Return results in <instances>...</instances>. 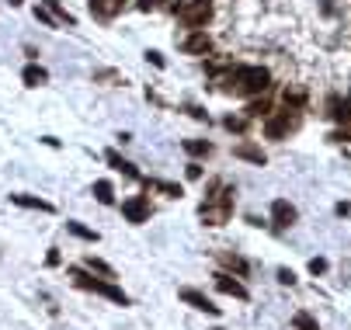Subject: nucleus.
I'll return each mask as SVG.
<instances>
[{"label": "nucleus", "instance_id": "1", "mask_svg": "<svg viewBox=\"0 0 351 330\" xmlns=\"http://www.w3.org/2000/svg\"><path fill=\"white\" fill-rule=\"evenodd\" d=\"M233 209H237V188L223 177L209 181L206 199H202V205H198V219H202L206 226H226Z\"/></svg>", "mask_w": 351, "mask_h": 330}, {"label": "nucleus", "instance_id": "2", "mask_svg": "<svg viewBox=\"0 0 351 330\" xmlns=\"http://www.w3.org/2000/svg\"><path fill=\"white\" fill-rule=\"evenodd\" d=\"M268 84L271 73L265 66H230L223 73V90L237 94V98H261V94H268Z\"/></svg>", "mask_w": 351, "mask_h": 330}, {"label": "nucleus", "instance_id": "3", "mask_svg": "<svg viewBox=\"0 0 351 330\" xmlns=\"http://www.w3.org/2000/svg\"><path fill=\"white\" fill-rule=\"evenodd\" d=\"M66 278L73 281L77 289H84V292H90V296H101V299H108V303H115V306H129V303H132V299L115 285V281L94 278V271H87L84 264H70V268H66Z\"/></svg>", "mask_w": 351, "mask_h": 330}, {"label": "nucleus", "instance_id": "4", "mask_svg": "<svg viewBox=\"0 0 351 330\" xmlns=\"http://www.w3.org/2000/svg\"><path fill=\"white\" fill-rule=\"evenodd\" d=\"M174 14L184 28H206L213 21V0H184L181 8H174Z\"/></svg>", "mask_w": 351, "mask_h": 330}, {"label": "nucleus", "instance_id": "5", "mask_svg": "<svg viewBox=\"0 0 351 330\" xmlns=\"http://www.w3.org/2000/svg\"><path fill=\"white\" fill-rule=\"evenodd\" d=\"M299 122H303L299 108L275 112V115H268V122H265V136H268V139H285L289 132H295V129H299Z\"/></svg>", "mask_w": 351, "mask_h": 330}, {"label": "nucleus", "instance_id": "6", "mask_svg": "<svg viewBox=\"0 0 351 330\" xmlns=\"http://www.w3.org/2000/svg\"><path fill=\"white\" fill-rule=\"evenodd\" d=\"M122 216L132 223V226H143L149 223V216H154V205H149V195H132L122 202Z\"/></svg>", "mask_w": 351, "mask_h": 330}, {"label": "nucleus", "instance_id": "7", "mask_svg": "<svg viewBox=\"0 0 351 330\" xmlns=\"http://www.w3.org/2000/svg\"><path fill=\"white\" fill-rule=\"evenodd\" d=\"M181 49L191 56H206V53H213V38L206 35V28H188V35L181 38Z\"/></svg>", "mask_w": 351, "mask_h": 330}, {"label": "nucleus", "instance_id": "8", "mask_svg": "<svg viewBox=\"0 0 351 330\" xmlns=\"http://www.w3.org/2000/svg\"><path fill=\"white\" fill-rule=\"evenodd\" d=\"M178 296H181V303H188V306H191V309H198V313H206V316H219V306H216L206 292H198V289L184 285Z\"/></svg>", "mask_w": 351, "mask_h": 330}, {"label": "nucleus", "instance_id": "9", "mask_svg": "<svg viewBox=\"0 0 351 330\" xmlns=\"http://www.w3.org/2000/svg\"><path fill=\"white\" fill-rule=\"evenodd\" d=\"M216 289H219V292H226V296H233V299H240V303H247V299H250L247 285H243L240 278H233L230 271H219V275H216Z\"/></svg>", "mask_w": 351, "mask_h": 330}, {"label": "nucleus", "instance_id": "10", "mask_svg": "<svg viewBox=\"0 0 351 330\" xmlns=\"http://www.w3.org/2000/svg\"><path fill=\"white\" fill-rule=\"evenodd\" d=\"M295 219H299V212H295L292 202H285V199H275L271 202V223H275V229H289Z\"/></svg>", "mask_w": 351, "mask_h": 330}, {"label": "nucleus", "instance_id": "11", "mask_svg": "<svg viewBox=\"0 0 351 330\" xmlns=\"http://www.w3.org/2000/svg\"><path fill=\"white\" fill-rule=\"evenodd\" d=\"M122 8H125V0H90V14H94L97 21H112V18H119Z\"/></svg>", "mask_w": 351, "mask_h": 330}, {"label": "nucleus", "instance_id": "12", "mask_svg": "<svg viewBox=\"0 0 351 330\" xmlns=\"http://www.w3.org/2000/svg\"><path fill=\"white\" fill-rule=\"evenodd\" d=\"M105 160H108V167H112V170H119V174H125V177H132V181H143V174L136 170V164H132V160H125L119 150H105Z\"/></svg>", "mask_w": 351, "mask_h": 330}, {"label": "nucleus", "instance_id": "13", "mask_svg": "<svg viewBox=\"0 0 351 330\" xmlns=\"http://www.w3.org/2000/svg\"><path fill=\"white\" fill-rule=\"evenodd\" d=\"M11 205H21V209H35V212H45V216H53V212H56V205H53V202H45V199H38V195H25V192L11 195Z\"/></svg>", "mask_w": 351, "mask_h": 330}, {"label": "nucleus", "instance_id": "14", "mask_svg": "<svg viewBox=\"0 0 351 330\" xmlns=\"http://www.w3.org/2000/svg\"><path fill=\"white\" fill-rule=\"evenodd\" d=\"M216 261L230 271V275H237V278H243L247 271H250V264H247V257H240V254H230V251H216Z\"/></svg>", "mask_w": 351, "mask_h": 330}, {"label": "nucleus", "instance_id": "15", "mask_svg": "<svg viewBox=\"0 0 351 330\" xmlns=\"http://www.w3.org/2000/svg\"><path fill=\"white\" fill-rule=\"evenodd\" d=\"M143 188H146V195H149V192H160V195H167V199H181V195H184L181 184H174V181H157V177H146Z\"/></svg>", "mask_w": 351, "mask_h": 330}, {"label": "nucleus", "instance_id": "16", "mask_svg": "<svg viewBox=\"0 0 351 330\" xmlns=\"http://www.w3.org/2000/svg\"><path fill=\"white\" fill-rule=\"evenodd\" d=\"M233 157L250 160V164H258V167H265V164H268L265 150H261V147H254V143H237V147H233Z\"/></svg>", "mask_w": 351, "mask_h": 330}, {"label": "nucleus", "instance_id": "17", "mask_svg": "<svg viewBox=\"0 0 351 330\" xmlns=\"http://www.w3.org/2000/svg\"><path fill=\"white\" fill-rule=\"evenodd\" d=\"M45 11L56 18V25H60V28H77V18H73V14L60 4V0H45Z\"/></svg>", "mask_w": 351, "mask_h": 330}, {"label": "nucleus", "instance_id": "18", "mask_svg": "<svg viewBox=\"0 0 351 330\" xmlns=\"http://www.w3.org/2000/svg\"><path fill=\"white\" fill-rule=\"evenodd\" d=\"M21 80H25V87H42V84H49V70L38 63H28L21 70Z\"/></svg>", "mask_w": 351, "mask_h": 330}, {"label": "nucleus", "instance_id": "19", "mask_svg": "<svg viewBox=\"0 0 351 330\" xmlns=\"http://www.w3.org/2000/svg\"><path fill=\"white\" fill-rule=\"evenodd\" d=\"M80 264H84L87 271H94V275H101V278H108V281H115V268H112L108 261H101V257H90V254H87V257H84Z\"/></svg>", "mask_w": 351, "mask_h": 330}, {"label": "nucleus", "instance_id": "20", "mask_svg": "<svg viewBox=\"0 0 351 330\" xmlns=\"http://www.w3.org/2000/svg\"><path fill=\"white\" fill-rule=\"evenodd\" d=\"M184 153H191V157H213V143H209V139H184Z\"/></svg>", "mask_w": 351, "mask_h": 330}, {"label": "nucleus", "instance_id": "21", "mask_svg": "<svg viewBox=\"0 0 351 330\" xmlns=\"http://www.w3.org/2000/svg\"><path fill=\"white\" fill-rule=\"evenodd\" d=\"M94 199L101 205H115V188L112 181H94Z\"/></svg>", "mask_w": 351, "mask_h": 330}, {"label": "nucleus", "instance_id": "22", "mask_svg": "<svg viewBox=\"0 0 351 330\" xmlns=\"http://www.w3.org/2000/svg\"><path fill=\"white\" fill-rule=\"evenodd\" d=\"M268 115H271V101L265 98V94L247 105V118H268Z\"/></svg>", "mask_w": 351, "mask_h": 330}, {"label": "nucleus", "instance_id": "23", "mask_svg": "<svg viewBox=\"0 0 351 330\" xmlns=\"http://www.w3.org/2000/svg\"><path fill=\"white\" fill-rule=\"evenodd\" d=\"M66 229L73 233V237L87 240V244H97V240H101V237H97V229H87V226H80V223H73V219H66Z\"/></svg>", "mask_w": 351, "mask_h": 330}, {"label": "nucleus", "instance_id": "24", "mask_svg": "<svg viewBox=\"0 0 351 330\" xmlns=\"http://www.w3.org/2000/svg\"><path fill=\"white\" fill-rule=\"evenodd\" d=\"M292 327H295V330H320V323H317L306 309H299V313L292 316Z\"/></svg>", "mask_w": 351, "mask_h": 330}, {"label": "nucleus", "instance_id": "25", "mask_svg": "<svg viewBox=\"0 0 351 330\" xmlns=\"http://www.w3.org/2000/svg\"><path fill=\"white\" fill-rule=\"evenodd\" d=\"M282 101H285V108H303L306 105V94L303 90H285Z\"/></svg>", "mask_w": 351, "mask_h": 330}, {"label": "nucleus", "instance_id": "26", "mask_svg": "<svg viewBox=\"0 0 351 330\" xmlns=\"http://www.w3.org/2000/svg\"><path fill=\"white\" fill-rule=\"evenodd\" d=\"M35 18H38L42 25H49V28H60V25H56V18L45 11V4H38V8H35Z\"/></svg>", "mask_w": 351, "mask_h": 330}, {"label": "nucleus", "instance_id": "27", "mask_svg": "<svg viewBox=\"0 0 351 330\" xmlns=\"http://www.w3.org/2000/svg\"><path fill=\"white\" fill-rule=\"evenodd\" d=\"M223 125H226L230 132H243V129H247V118H240V115H230Z\"/></svg>", "mask_w": 351, "mask_h": 330}, {"label": "nucleus", "instance_id": "28", "mask_svg": "<svg viewBox=\"0 0 351 330\" xmlns=\"http://www.w3.org/2000/svg\"><path fill=\"white\" fill-rule=\"evenodd\" d=\"M164 4H167V0H136V8L146 11V14H149V11H157V8H164Z\"/></svg>", "mask_w": 351, "mask_h": 330}, {"label": "nucleus", "instance_id": "29", "mask_svg": "<svg viewBox=\"0 0 351 330\" xmlns=\"http://www.w3.org/2000/svg\"><path fill=\"white\" fill-rule=\"evenodd\" d=\"M324 271H327V261L324 257H313L310 261V275H324Z\"/></svg>", "mask_w": 351, "mask_h": 330}, {"label": "nucleus", "instance_id": "30", "mask_svg": "<svg viewBox=\"0 0 351 330\" xmlns=\"http://www.w3.org/2000/svg\"><path fill=\"white\" fill-rule=\"evenodd\" d=\"M278 281H282V285H295V275L289 268H278Z\"/></svg>", "mask_w": 351, "mask_h": 330}, {"label": "nucleus", "instance_id": "31", "mask_svg": "<svg viewBox=\"0 0 351 330\" xmlns=\"http://www.w3.org/2000/svg\"><path fill=\"white\" fill-rule=\"evenodd\" d=\"M146 60H149V63H154V66H160V70H164V56H160L157 49H149V53H146Z\"/></svg>", "mask_w": 351, "mask_h": 330}, {"label": "nucleus", "instance_id": "32", "mask_svg": "<svg viewBox=\"0 0 351 330\" xmlns=\"http://www.w3.org/2000/svg\"><path fill=\"white\" fill-rule=\"evenodd\" d=\"M45 264H49V268H56V264H60V251H56V247H53V251H49V257H45Z\"/></svg>", "mask_w": 351, "mask_h": 330}, {"label": "nucleus", "instance_id": "33", "mask_svg": "<svg viewBox=\"0 0 351 330\" xmlns=\"http://www.w3.org/2000/svg\"><path fill=\"white\" fill-rule=\"evenodd\" d=\"M188 177L198 181V177H202V167H198V164H188Z\"/></svg>", "mask_w": 351, "mask_h": 330}, {"label": "nucleus", "instance_id": "34", "mask_svg": "<svg viewBox=\"0 0 351 330\" xmlns=\"http://www.w3.org/2000/svg\"><path fill=\"white\" fill-rule=\"evenodd\" d=\"M8 4H11V8H18V4H21V0H8Z\"/></svg>", "mask_w": 351, "mask_h": 330}]
</instances>
